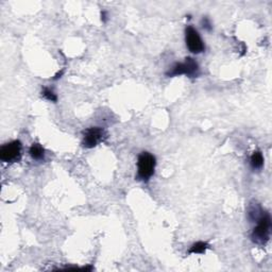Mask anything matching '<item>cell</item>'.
<instances>
[{"label":"cell","instance_id":"3","mask_svg":"<svg viewBox=\"0 0 272 272\" xmlns=\"http://www.w3.org/2000/svg\"><path fill=\"white\" fill-rule=\"evenodd\" d=\"M199 65L194 60L193 57H186L185 61L182 63H177L174 67L168 72H166L167 77H176L185 75L189 78H197L199 76Z\"/></svg>","mask_w":272,"mask_h":272},{"label":"cell","instance_id":"6","mask_svg":"<svg viewBox=\"0 0 272 272\" xmlns=\"http://www.w3.org/2000/svg\"><path fill=\"white\" fill-rule=\"evenodd\" d=\"M106 138V133L102 128L92 127L84 131L83 133V141H82V146L86 149H92L100 143H102Z\"/></svg>","mask_w":272,"mask_h":272},{"label":"cell","instance_id":"9","mask_svg":"<svg viewBox=\"0 0 272 272\" xmlns=\"http://www.w3.org/2000/svg\"><path fill=\"white\" fill-rule=\"evenodd\" d=\"M209 248V244L204 242H198L194 244L191 249L188 250V254H203Z\"/></svg>","mask_w":272,"mask_h":272},{"label":"cell","instance_id":"4","mask_svg":"<svg viewBox=\"0 0 272 272\" xmlns=\"http://www.w3.org/2000/svg\"><path fill=\"white\" fill-rule=\"evenodd\" d=\"M0 160L4 163H16L21 160V143L13 141L4 144L0 149Z\"/></svg>","mask_w":272,"mask_h":272},{"label":"cell","instance_id":"5","mask_svg":"<svg viewBox=\"0 0 272 272\" xmlns=\"http://www.w3.org/2000/svg\"><path fill=\"white\" fill-rule=\"evenodd\" d=\"M185 42L188 50L192 53L199 54L205 50V45L199 32L193 26H187L185 29Z\"/></svg>","mask_w":272,"mask_h":272},{"label":"cell","instance_id":"11","mask_svg":"<svg viewBox=\"0 0 272 272\" xmlns=\"http://www.w3.org/2000/svg\"><path fill=\"white\" fill-rule=\"evenodd\" d=\"M201 24H202V28L205 29V30H208V31H212L213 30L212 23H211L210 19L207 17V16H205V17H203L201 19Z\"/></svg>","mask_w":272,"mask_h":272},{"label":"cell","instance_id":"2","mask_svg":"<svg viewBox=\"0 0 272 272\" xmlns=\"http://www.w3.org/2000/svg\"><path fill=\"white\" fill-rule=\"evenodd\" d=\"M155 166V156L149 152H142L137 159V179L143 182H148L154 175Z\"/></svg>","mask_w":272,"mask_h":272},{"label":"cell","instance_id":"12","mask_svg":"<svg viewBox=\"0 0 272 272\" xmlns=\"http://www.w3.org/2000/svg\"><path fill=\"white\" fill-rule=\"evenodd\" d=\"M101 20H102V22H106V20H108V17H106V12L105 11L101 12Z\"/></svg>","mask_w":272,"mask_h":272},{"label":"cell","instance_id":"8","mask_svg":"<svg viewBox=\"0 0 272 272\" xmlns=\"http://www.w3.org/2000/svg\"><path fill=\"white\" fill-rule=\"evenodd\" d=\"M251 167L253 169H261L264 166V156L261 151H254L250 159Z\"/></svg>","mask_w":272,"mask_h":272},{"label":"cell","instance_id":"10","mask_svg":"<svg viewBox=\"0 0 272 272\" xmlns=\"http://www.w3.org/2000/svg\"><path fill=\"white\" fill-rule=\"evenodd\" d=\"M42 96L45 99H47L48 101H51V102L57 101V96L52 92L50 88H48V87H44V89L42 90Z\"/></svg>","mask_w":272,"mask_h":272},{"label":"cell","instance_id":"7","mask_svg":"<svg viewBox=\"0 0 272 272\" xmlns=\"http://www.w3.org/2000/svg\"><path fill=\"white\" fill-rule=\"evenodd\" d=\"M29 154L34 161H43L45 159V149L44 147L38 143H33L29 149Z\"/></svg>","mask_w":272,"mask_h":272},{"label":"cell","instance_id":"1","mask_svg":"<svg viewBox=\"0 0 272 272\" xmlns=\"http://www.w3.org/2000/svg\"><path fill=\"white\" fill-rule=\"evenodd\" d=\"M271 232V218L266 212H263L262 215L258 219V226L254 228L251 234L252 241L261 246H265L269 238Z\"/></svg>","mask_w":272,"mask_h":272}]
</instances>
